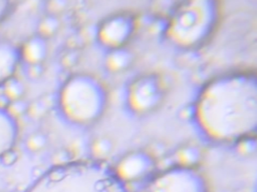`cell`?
<instances>
[{"instance_id":"14","label":"cell","mask_w":257,"mask_h":192,"mask_svg":"<svg viewBox=\"0 0 257 192\" xmlns=\"http://www.w3.org/2000/svg\"><path fill=\"white\" fill-rule=\"evenodd\" d=\"M114 144V141L108 136L96 137L90 146V154L96 160H102L112 154Z\"/></svg>"},{"instance_id":"11","label":"cell","mask_w":257,"mask_h":192,"mask_svg":"<svg viewBox=\"0 0 257 192\" xmlns=\"http://www.w3.org/2000/svg\"><path fill=\"white\" fill-rule=\"evenodd\" d=\"M20 51V57L28 65L44 63L48 55V41L36 34L30 37Z\"/></svg>"},{"instance_id":"2","label":"cell","mask_w":257,"mask_h":192,"mask_svg":"<svg viewBox=\"0 0 257 192\" xmlns=\"http://www.w3.org/2000/svg\"><path fill=\"white\" fill-rule=\"evenodd\" d=\"M28 192H128L114 170L98 161L54 165Z\"/></svg>"},{"instance_id":"8","label":"cell","mask_w":257,"mask_h":192,"mask_svg":"<svg viewBox=\"0 0 257 192\" xmlns=\"http://www.w3.org/2000/svg\"><path fill=\"white\" fill-rule=\"evenodd\" d=\"M154 167L153 157L146 152L135 151L128 153L118 161L114 173L124 183L139 180L148 175Z\"/></svg>"},{"instance_id":"1","label":"cell","mask_w":257,"mask_h":192,"mask_svg":"<svg viewBox=\"0 0 257 192\" xmlns=\"http://www.w3.org/2000/svg\"><path fill=\"white\" fill-rule=\"evenodd\" d=\"M192 119L212 142L228 143L252 136L257 128V78L239 72L209 82L192 107Z\"/></svg>"},{"instance_id":"10","label":"cell","mask_w":257,"mask_h":192,"mask_svg":"<svg viewBox=\"0 0 257 192\" xmlns=\"http://www.w3.org/2000/svg\"><path fill=\"white\" fill-rule=\"evenodd\" d=\"M20 58V51L14 45L0 42V83L14 76Z\"/></svg>"},{"instance_id":"9","label":"cell","mask_w":257,"mask_h":192,"mask_svg":"<svg viewBox=\"0 0 257 192\" xmlns=\"http://www.w3.org/2000/svg\"><path fill=\"white\" fill-rule=\"evenodd\" d=\"M18 136L16 117L8 108H0V158L12 151Z\"/></svg>"},{"instance_id":"21","label":"cell","mask_w":257,"mask_h":192,"mask_svg":"<svg viewBox=\"0 0 257 192\" xmlns=\"http://www.w3.org/2000/svg\"><path fill=\"white\" fill-rule=\"evenodd\" d=\"M44 63L28 65L26 74H28L30 79H32V80H38L44 75Z\"/></svg>"},{"instance_id":"23","label":"cell","mask_w":257,"mask_h":192,"mask_svg":"<svg viewBox=\"0 0 257 192\" xmlns=\"http://www.w3.org/2000/svg\"><path fill=\"white\" fill-rule=\"evenodd\" d=\"M12 2L4 1V0H0V23H2L4 19L10 14L12 10Z\"/></svg>"},{"instance_id":"17","label":"cell","mask_w":257,"mask_h":192,"mask_svg":"<svg viewBox=\"0 0 257 192\" xmlns=\"http://www.w3.org/2000/svg\"><path fill=\"white\" fill-rule=\"evenodd\" d=\"M48 144V136L42 132H34L30 134L26 141V147L32 153H40L46 149Z\"/></svg>"},{"instance_id":"19","label":"cell","mask_w":257,"mask_h":192,"mask_svg":"<svg viewBox=\"0 0 257 192\" xmlns=\"http://www.w3.org/2000/svg\"><path fill=\"white\" fill-rule=\"evenodd\" d=\"M80 60V52L78 49H66L60 57V64L66 69H72L78 65Z\"/></svg>"},{"instance_id":"12","label":"cell","mask_w":257,"mask_h":192,"mask_svg":"<svg viewBox=\"0 0 257 192\" xmlns=\"http://www.w3.org/2000/svg\"><path fill=\"white\" fill-rule=\"evenodd\" d=\"M135 56L132 51L124 47L110 49L106 58L104 66L110 73H120L126 70L134 62Z\"/></svg>"},{"instance_id":"22","label":"cell","mask_w":257,"mask_h":192,"mask_svg":"<svg viewBox=\"0 0 257 192\" xmlns=\"http://www.w3.org/2000/svg\"><path fill=\"white\" fill-rule=\"evenodd\" d=\"M68 5V2H66V1H60V0H58V1L48 2V14L58 16L60 12H62L64 10L66 9Z\"/></svg>"},{"instance_id":"15","label":"cell","mask_w":257,"mask_h":192,"mask_svg":"<svg viewBox=\"0 0 257 192\" xmlns=\"http://www.w3.org/2000/svg\"><path fill=\"white\" fill-rule=\"evenodd\" d=\"M60 25L62 23L58 16L46 14L40 19L38 24V35L48 40L58 32Z\"/></svg>"},{"instance_id":"16","label":"cell","mask_w":257,"mask_h":192,"mask_svg":"<svg viewBox=\"0 0 257 192\" xmlns=\"http://www.w3.org/2000/svg\"><path fill=\"white\" fill-rule=\"evenodd\" d=\"M26 86L20 79L12 77L4 82V95L10 100V102L22 100Z\"/></svg>"},{"instance_id":"18","label":"cell","mask_w":257,"mask_h":192,"mask_svg":"<svg viewBox=\"0 0 257 192\" xmlns=\"http://www.w3.org/2000/svg\"><path fill=\"white\" fill-rule=\"evenodd\" d=\"M48 103L44 101V99H38L32 102L30 105H28L26 112L32 119H40L48 113Z\"/></svg>"},{"instance_id":"7","label":"cell","mask_w":257,"mask_h":192,"mask_svg":"<svg viewBox=\"0 0 257 192\" xmlns=\"http://www.w3.org/2000/svg\"><path fill=\"white\" fill-rule=\"evenodd\" d=\"M135 22L130 15L116 14L98 26L96 39L104 46L114 49L124 47L134 32Z\"/></svg>"},{"instance_id":"5","label":"cell","mask_w":257,"mask_h":192,"mask_svg":"<svg viewBox=\"0 0 257 192\" xmlns=\"http://www.w3.org/2000/svg\"><path fill=\"white\" fill-rule=\"evenodd\" d=\"M163 84L156 74H145L135 79L128 89L126 102L133 112L144 114L155 110L163 101Z\"/></svg>"},{"instance_id":"4","label":"cell","mask_w":257,"mask_h":192,"mask_svg":"<svg viewBox=\"0 0 257 192\" xmlns=\"http://www.w3.org/2000/svg\"><path fill=\"white\" fill-rule=\"evenodd\" d=\"M217 4L210 0L182 3L173 13L166 30L168 39L182 48H192L203 42L217 21Z\"/></svg>"},{"instance_id":"13","label":"cell","mask_w":257,"mask_h":192,"mask_svg":"<svg viewBox=\"0 0 257 192\" xmlns=\"http://www.w3.org/2000/svg\"><path fill=\"white\" fill-rule=\"evenodd\" d=\"M202 158L201 150L191 144L181 146L175 153V159L178 166L185 168H194Z\"/></svg>"},{"instance_id":"20","label":"cell","mask_w":257,"mask_h":192,"mask_svg":"<svg viewBox=\"0 0 257 192\" xmlns=\"http://www.w3.org/2000/svg\"><path fill=\"white\" fill-rule=\"evenodd\" d=\"M236 144H237V152L243 157L250 156L256 150V140L254 136L243 138L238 142H236Z\"/></svg>"},{"instance_id":"3","label":"cell","mask_w":257,"mask_h":192,"mask_svg":"<svg viewBox=\"0 0 257 192\" xmlns=\"http://www.w3.org/2000/svg\"><path fill=\"white\" fill-rule=\"evenodd\" d=\"M58 103L64 117L74 124L88 125L104 113L106 93L100 82L88 74L68 79L58 94Z\"/></svg>"},{"instance_id":"6","label":"cell","mask_w":257,"mask_h":192,"mask_svg":"<svg viewBox=\"0 0 257 192\" xmlns=\"http://www.w3.org/2000/svg\"><path fill=\"white\" fill-rule=\"evenodd\" d=\"M146 192H207V185L194 168L177 166L157 176Z\"/></svg>"}]
</instances>
